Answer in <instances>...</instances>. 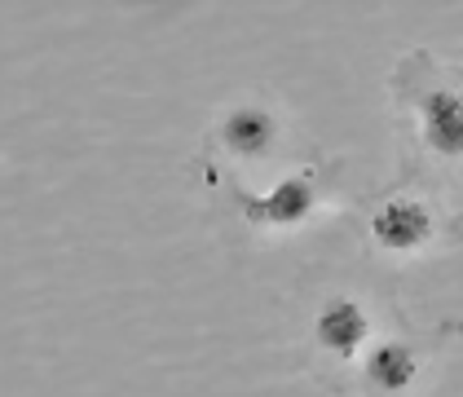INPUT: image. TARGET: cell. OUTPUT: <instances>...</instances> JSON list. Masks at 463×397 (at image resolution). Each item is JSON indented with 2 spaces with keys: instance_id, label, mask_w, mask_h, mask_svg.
Returning <instances> with one entry per match:
<instances>
[{
  "instance_id": "cell-5",
  "label": "cell",
  "mask_w": 463,
  "mask_h": 397,
  "mask_svg": "<svg viewBox=\"0 0 463 397\" xmlns=\"http://www.w3.org/2000/svg\"><path fill=\"white\" fill-rule=\"evenodd\" d=\"M371 340H375V318H371L362 296L331 288L314 305V314H309V349L314 354L349 366L366 354Z\"/></svg>"
},
{
  "instance_id": "cell-2",
  "label": "cell",
  "mask_w": 463,
  "mask_h": 397,
  "mask_svg": "<svg viewBox=\"0 0 463 397\" xmlns=\"http://www.w3.org/2000/svg\"><path fill=\"white\" fill-rule=\"evenodd\" d=\"M366 234L380 252L389 256H420L428 248L463 243V213L441 208L432 194L397 185L371 199L366 208Z\"/></svg>"
},
{
  "instance_id": "cell-1",
  "label": "cell",
  "mask_w": 463,
  "mask_h": 397,
  "mask_svg": "<svg viewBox=\"0 0 463 397\" xmlns=\"http://www.w3.org/2000/svg\"><path fill=\"white\" fill-rule=\"evenodd\" d=\"M392 102L406 119V177L463 168V67L415 49L392 71Z\"/></svg>"
},
{
  "instance_id": "cell-3",
  "label": "cell",
  "mask_w": 463,
  "mask_h": 397,
  "mask_svg": "<svg viewBox=\"0 0 463 397\" xmlns=\"http://www.w3.org/2000/svg\"><path fill=\"white\" fill-rule=\"evenodd\" d=\"M340 164H326V168H300L283 177L269 194H243L239 185H230L234 194V208L243 213V221L260 225V230H296L305 221H314L318 213H326L331 203V173Z\"/></svg>"
},
{
  "instance_id": "cell-6",
  "label": "cell",
  "mask_w": 463,
  "mask_h": 397,
  "mask_svg": "<svg viewBox=\"0 0 463 397\" xmlns=\"http://www.w3.org/2000/svg\"><path fill=\"white\" fill-rule=\"evenodd\" d=\"M428 354L432 349L415 345V340H397V336L371 340L366 354H362V389L371 397L415 393V384L424 380V371H428Z\"/></svg>"
},
{
  "instance_id": "cell-4",
  "label": "cell",
  "mask_w": 463,
  "mask_h": 397,
  "mask_svg": "<svg viewBox=\"0 0 463 397\" xmlns=\"http://www.w3.org/2000/svg\"><path fill=\"white\" fill-rule=\"evenodd\" d=\"M287 137V115L269 102H234L221 110V119L213 124V146L216 155L234 159V164H269Z\"/></svg>"
}]
</instances>
